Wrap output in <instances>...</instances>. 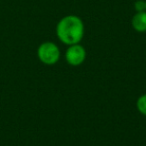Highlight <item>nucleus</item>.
<instances>
[{"instance_id":"f257e3e1","label":"nucleus","mask_w":146,"mask_h":146,"mask_svg":"<svg viewBox=\"0 0 146 146\" xmlns=\"http://www.w3.org/2000/svg\"><path fill=\"white\" fill-rule=\"evenodd\" d=\"M84 30L83 20L77 15H66L56 25L57 38L67 46L80 43L84 36Z\"/></svg>"},{"instance_id":"f03ea898","label":"nucleus","mask_w":146,"mask_h":146,"mask_svg":"<svg viewBox=\"0 0 146 146\" xmlns=\"http://www.w3.org/2000/svg\"><path fill=\"white\" fill-rule=\"evenodd\" d=\"M37 56L43 64L53 65L58 62L60 58V50L55 43L45 41L39 45L37 49Z\"/></svg>"},{"instance_id":"7ed1b4c3","label":"nucleus","mask_w":146,"mask_h":146,"mask_svg":"<svg viewBox=\"0 0 146 146\" xmlns=\"http://www.w3.org/2000/svg\"><path fill=\"white\" fill-rule=\"evenodd\" d=\"M66 62L71 66H79L86 59V50L82 45L73 44L69 45L65 52Z\"/></svg>"},{"instance_id":"20e7f679","label":"nucleus","mask_w":146,"mask_h":146,"mask_svg":"<svg viewBox=\"0 0 146 146\" xmlns=\"http://www.w3.org/2000/svg\"><path fill=\"white\" fill-rule=\"evenodd\" d=\"M131 25L137 32H146V11L136 12L131 19Z\"/></svg>"},{"instance_id":"39448f33","label":"nucleus","mask_w":146,"mask_h":146,"mask_svg":"<svg viewBox=\"0 0 146 146\" xmlns=\"http://www.w3.org/2000/svg\"><path fill=\"white\" fill-rule=\"evenodd\" d=\"M136 108L142 115L146 116V94L138 97V99L136 100Z\"/></svg>"},{"instance_id":"423d86ee","label":"nucleus","mask_w":146,"mask_h":146,"mask_svg":"<svg viewBox=\"0 0 146 146\" xmlns=\"http://www.w3.org/2000/svg\"><path fill=\"white\" fill-rule=\"evenodd\" d=\"M134 9L136 12H141V11H146L145 0H137L134 3Z\"/></svg>"},{"instance_id":"0eeeda50","label":"nucleus","mask_w":146,"mask_h":146,"mask_svg":"<svg viewBox=\"0 0 146 146\" xmlns=\"http://www.w3.org/2000/svg\"><path fill=\"white\" fill-rule=\"evenodd\" d=\"M145 6H146V0H145Z\"/></svg>"}]
</instances>
